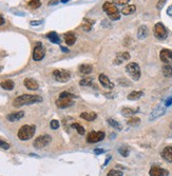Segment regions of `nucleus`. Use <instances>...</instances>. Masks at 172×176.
Masks as SVG:
<instances>
[{
    "label": "nucleus",
    "instance_id": "f257e3e1",
    "mask_svg": "<svg viewBox=\"0 0 172 176\" xmlns=\"http://www.w3.org/2000/svg\"><path fill=\"white\" fill-rule=\"evenodd\" d=\"M42 101V98L38 95H30V94H23L21 96H18L14 99L13 101V106L16 108L22 106H28V105H33L36 102H40Z\"/></svg>",
    "mask_w": 172,
    "mask_h": 176
},
{
    "label": "nucleus",
    "instance_id": "f03ea898",
    "mask_svg": "<svg viewBox=\"0 0 172 176\" xmlns=\"http://www.w3.org/2000/svg\"><path fill=\"white\" fill-rule=\"evenodd\" d=\"M36 131L35 126H30V125H24L22 126L20 129H19L18 133H17V136L20 140L26 141L31 139L32 137L34 136Z\"/></svg>",
    "mask_w": 172,
    "mask_h": 176
},
{
    "label": "nucleus",
    "instance_id": "7ed1b4c3",
    "mask_svg": "<svg viewBox=\"0 0 172 176\" xmlns=\"http://www.w3.org/2000/svg\"><path fill=\"white\" fill-rule=\"evenodd\" d=\"M102 10L107 13L111 20H118V19H120V13L117 10V7L115 6V4H113L112 2L106 1L104 6H102Z\"/></svg>",
    "mask_w": 172,
    "mask_h": 176
},
{
    "label": "nucleus",
    "instance_id": "20e7f679",
    "mask_svg": "<svg viewBox=\"0 0 172 176\" xmlns=\"http://www.w3.org/2000/svg\"><path fill=\"white\" fill-rule=\"evenodd\" d=\"M126 72L135 81H137L141 78V68H139V66L136 62L128 63L126 66Z\"/></svg>",
    "mask_w": 172,
    "mask_h": 176
},
{
    "label": "nucleus",
    "instance_id": "39448f33",
    "mask_svg": "<svg viewBox=\"0 0 172 176\" xmlns=\"http://www.w3.org/2000/svg\"><path fill=\"white\" fill-rule=\"evenodd\" d=\"M53 76L55 78L56 81L58 82H68L71 78V74L70 72L67 70H61V69H58V70L53 71Z\"/></svg>",
    "mask_w": 172,
    "mask_h": 176
},
{
    "label": "nucleus",
    "instance_id": "423d86ee",
    "mask_svg": "<svg viewBox=\"0 0 172 176\" xmlns=\"http://www.w3.org/2000/svg\"><path fill=\"white\" fill-rule=\"evenodd\" d=\"M51 140H52V137H51L50 135H46H46H40L34 140L33 146L35 149L40 150V149H43L45 147H46V146L51 142Z\"/></svg>",
    "mask_w": 172,
    "mask_h": 176
},
{
    "label": "nucleus",
    "instance_id": "0eeeda50",
    "mask_svg": "<svg viewBox=\"0 0 172 176\" xmlns=\"http://www.w3.org/2000/svg\"><path fill=\"white\" fill-rule=\"evenodd\" d=\"M154 36L156 37L157 39H161V40H164V39L167 38L168 36V31L165 28V26L162 22H157V23L154 26Z\"/></svg>",
    "mask_w": 172,
    "mask_h": 176
},
{
    "label": "nucleus",
    "instance_id": "6e6552de",
    "mask_svg": "<svg viewBox=\"0 0 172 176\" xmlns=\"http://www.w3.org/2000/svg\"><path fill=\"white\" fill-rule=\"evenodd\" d=\"M106 134L102 131H92L88 134L87 136V141L89 143H96L102 141L105 138Z\"/></svg>",
    "mask_w": 172,
    "mask_h": 176
},
{
    "label": "nucleus",
    "instance_id": "1a4fd4ad",
    "mask_svg": "<svg viewBox=\"0 0 172 176\" xmlns=\"http://www.w3.org/2000/svg\"><path fill=\"white\" fill-rule=\"evenodd\" d=\"M46 55V50L43 48L42 43L41 42H37L34 48L33 51V59L35 61H40L43 59V57Z\"/></svg>",
    "mask_w": 172,
    "mask_h": 176
},
{
    "label": "nucleus",
    "instance_id": "9d476101",
    "mask_svg": "<svg viewBox=\"0 0 172 176\" xmlns=\"http://www.w3.org/2000/svg\"><path fill=\"white\" fill-rule=\"evenodd\" d=\"M149 174H150V176H168L169 171L166 169H163V168L153 166V167L150 169Z\"/></svg>",
    "mask_w": 172,
    "mask_h": 176
},
{
    "label": "nucleus",
    "instance_id": "9b49d317",
    "mask_svg": "<svg viewBox=\"0 0 172 176\" xmlns=\"http://www.w3.org/2000/svg\"><path fill=\"white\" fill-rule=\"evenodd\" d=\"M73 105H74L73 99H70V98H59L56 100V106L59 109H67L72 106Z\"/></svg>",
    "mask_w": 172,
    "mask_h": 176
},
{
    "label": "nucleus",
    "instance_id": "f8f14e48",
    "mask_svg": "<svg viewBox=\"0 0 172 176\" xmlns=\"http://www.w3.org/2000/svg\"><path fill=\"white\" fill-rule=\"evenodd\" d=\"M159 58L164 63L172 62V51L167 49H163L159 53Z\"/></svg>",
    "mask_w": 172,
    "mask_h": 176
},
{
    "label": "nucleus",
    "instance_id": "ddd939ff",
    "mask_svg": "<svg viewBox=\"0 0 172 176\" xmlns=\"http://www.w3.org/2000/svg\"><path fill=\"white\" fill-rule=\"evenodd\" d=\"M130 59V54L128 53V52H120L116 55L115 57L114 61H113V63L116 64V66H119V64H122V62H125V61L129 60Z\"/></svg>",
    "mask_w": 172,
    "mask_h": 176
},
{
    "label": "nucleus",
    "instance_id": "4468645a",
    "mask_svg": "<svg viewBox=\"0 0 172 176\" xmlns=\"http://www.w3.org/2000/svg\"><path fill=\"white\" fill-rule=\"evenodd\" d=\"M165 112H166V106H158L156 109H154L151 112L149 116V120H154L155 118L159 117V116L164 115Z\"/></svg>",
    "mask_w": 172,
    "mask_h": 176
},
{
    "label": "nucleus",
    "instance_id": "2eb2a0df",
    "mask_svg": "<svg viewBox=\"0 0 172 176\" xmlns=\"http://www.w3.org/2000/svg\"><path fill=\"white\" fill-rule=\"evenodd\" d=\"M98 80H99L100 85H102L106 89H109V90H111V89L114 88V83H113L112 81L109 79V77H108V76H106L105 74H100Z\"/></svg>",
    "mask_w": 172,
    "mask_h": 176
},
{
    "label": "nucleus",
    "instance_id": "dca6fc26",
    "mask_svg": "<svg viewBox=\"0 0 172 176\" xmlns=\"http://www.w3.org/2000/svg\"><path fill=\"white\" fill-rule=\"evenodd\" d=\"M24 83V86H26V89H29V90L31 91H36L39 89V85L38 82L36 80H34V79L32 78H26L23 81Z\"/></svg>",
    "mask_w": 172,
    "mask_h": 176
},
{
    "label": "nucleus",
    "instance_id": "f3484780",
    "mask_svg": "<svg viewBox=\"0 0 172 176\" xmlns=\"http://www.w3.org/2000/svg\"><path fill=\"white\" fill-rule=\"evenodd\" d=\"M24 116V112L23 111H19V112H14V113H10L8 116H6V119L9 121H12V122H14V121H18L20 120L21 118H23Z\"/></svg>",
    "mask_w": 172,
    "mask_h": 176
},
{
    "label": "nucleus",
    "instance_id": "a211bd4d",
    "mask_svg": "<svg viewBox=\"0 0 172 176\" xmlns=\"http://www.w3.org/2000/svg\"><path fill=\"white\" fill-rule=\"evenodd\" d=\"M162 157L166 162H172V147H166L162 151Z\"/></svg>",
    "mask_w": 172,
    "mask_h": 176
},
{
    "label": "nucleus",
    "instance_id": "6ab92c4d",
    "mask_svg": "<svg viewBox=\"0 0 172 176\" xmlns=\"http://www.w3.org/2000/svg\"><path fill=\"white\" fill-rule=\"evenodd\" d=\"M97 117V114L95 112H83L80 114V118L87 120V121H93Z\"/></svg>",
    "mask_w": 172,
    "mask_h": 176
},
{
    "label": "nucleus",
    "instance_id": "aec40b11",
    "mask_svg": "<svg viewBox=\"0 0 172 176\" xmlns=\"http://www.w3.org/2000/svg\"><path fill=\"white\" fill-rule=\"evenodd\" d=\"M78 71H79L80 74H82V75H88V74L92 73L93 71V68L91 64H80L79 68H78Z\"/></svg>",
    "mask_w": 172,
    "mask_h": 176
},
{
    "label": "nucleus",
    "instance_id": "412c9836",
    "mask_svg": "<svg viewBox=\"0 0 172 176\" xmlns=\"http://www.w3.org/2000/svg\"><path fill=\"white\" fill-rule=\"evenodd\" d=\"M148 28L147 26H141L137 30V38L138 39H145L148 36Z\"/></svg>",
    "mask_w": 172,
    "mask_h": 176
},
{
    "label": "nucleus",
    "instance_id": "4be33fe9",
    "mask_svg": "<svg viewBox=\"0 0 172 176\" xmlns=\"http://www.w3.org/2000/svg\"><path fill=\"white\" fill-rule=\"evenodd\" d=\"M65 41L67 43V46H73L76 42V36L73 33L69 32L65 35Z\"/></svg>",
    "mask_w": 172,
    "mask_h": 176
},
{
    "label": "nucleus",
    "instance_id": "5701e85b",
    "mask_svg": "<svg viewBox=\"0 0 172 176\" xmlns=\"http://www.w3.org/2000/svg\"><path fill=\"white\" fill-rule=\"evenodd\" d=\"M0 86H1L2 89H4V90H6V91H11V90H13V89H14L15 83H14L13 80H10V79H8V80L2 81V82L0 83Z\"/></svg>",
    "mask_w": 172,
    "mask_h": 176
},
{
    "label": "nucleus",
    "instance_id": "b1692460",
    "mask_svg": "<svg viewBox=\"0 0 172 176\" xmlns=\"http://www.w3.org/2000/svg\"><path fill=\"white\" fill-rule=\"evenodd\" d=\"M162 71H163V74H164L165 77H167V78L172 77V66H171V64L165 63L163 66Z\"/></svg>",
    "mask_w": 172,
    "mask_h": 176
},
{
    "label": "nucleus",
    "instance_id": "393cba45",
    "mask_svg": "<svg viewBox=\"0 0 172 176\" xmlns=\"http://www.w3.org/2000/svg\"><path fill=\"white\" fill-rule=\"evenodd\" d=\"M144 95V92L142 91H132L131 93L128 95V99L129 100H137Z\"/></svg>",
    "mask_w": 172,
    "mask_h": 176
},
{
    "label": "nucleus",
    "instance_id": "a878e982",
    "mask_svg": "<svg viewBox=\"0 0 172 176\" xmlns=\"http://www.w3.org/2000/svg\"><path fill=\"white\" fill-rule=\"evenodd\" d=\"M135 11H136V6L134 4H130V6H124V9L122 10V13L124 15H131L135 13Z\"/></svg>",
    "mask_w": 172,
    "mask_h": 176
},
{
    "label": "nucleus",
    "instance_id": "bb28decb",
    "mask_svg": "<svg viewBox=\"0 0 172 176\" xmlns=\"http://www.w3.org/2000/svg\"><path fill=\"white\" fill-rule=\"evenodd\" d=\"M46 37L49 38V40L53 43H59V38H58V35L56 32H50V33L46 34Z\"/></svg>",
    "mask_w": 172,
    "mask_h": 176
},
{
    "label": "nucleus",
    "instance_id": "cd10ccee",
    "mask_svg": "<svg viewBox=\"0 0 172 176\" xmlns=\"http://www.w3.org/2000/svg\"><path fill=\"white\" fill-rule=\"evenodd\" d=\"M136 112H137V110H134V109H131V108L122 109V114L124 116H127V117H129V116H133Z\"/></svg>",
    "mask_w": 172,
    "mask_h": 176
},
{
    "label": "nucleus",
    "instance_id": "c85d7f7f",
    "mask_svg": "<svg viewBox=\"0 0 172 176\" xmlns=\"http://www.w3.org/2000/svg\"><path fill=\"white\" fill-rule=\"evenodd\" d=\"M40 6H41L40 0H30V1L28 2V6L30 7V9H32V10L38 9Z\"/></svg>",
    "mask_w": 172,
    "mask_h": 176
},
{
    "label": "nucleus",
    "instance_id": "c756f323",
    "mask_svg": "<svg viewBox=\"0 0 172 176\" xmlns=\"http://www.w3.org/2000/svg\"><path fill=\"white\" fill-rule=\"evenodd\" d=\"M108 123H109L111 127H113L114 129H116V130H118V131H120L122 129V127L120 126V123L117 122L116 120L112 119V118H109V119H108Z\"/></svg>",
    "mask_w": 172,
    "mask_h": 176
},
{
    "label": "nucleus",
    "instance_id": "7c9ffc66",
    "mask_svg": "<svg viewBox=\"0 0 172 176\" xmlns=\"http://www.w3.org/2000/svg\"><path fill=\"white\" fill-rule=\"evenodd\" d=\"M128 125L129 126H132V127H136V126H138L139 123H141V119H139L138 117H132L130 118L129 120L127 121Z\"/></svg>",
    "mask_w": 172,
    "mask_h": 176
},
{
    "label": "nucleus",
    "instance_id": "2f4dec72",
    "mask_svg": "<svg viewBox=\"0 0 172 176\" xmlns=\"http://www.w3.org/2000/svg\"><path fill=\"white\" fill-rule=\"evenodd\" d=\"M118 153L122 156H124V157H128V156H129V153H130L129 148L128 147H120L118 149Z\"/></svg>",
    "mask_w": 172,
    "mask_h": 176
},
{
    "label": "nucleus",
    "instance_id": "473e14b6",
    "mask_svg": "<svg viewBox=\"0 0 172 176\" xmlns=\"http://www.w3.org/2000/svg\"><path fill=\"white\" fill-rule=\"evenodd\" d=\"M72 128H74L76 131H77L78 134H80V135H83L85 134V129L83 127H82L80 125H78V123H72Z\"/></svg>",
    "mask_w": 172,
    "mask_h": 176
},
{
    "label": "nucleus",
    "instance_id": "72a5a7b5",
    "mask_svg": "<svg viewBox=\"0 0 172 176\" xmlns=\"http://www.w3.org/2000/svg\"><path fill=\"white\" fill-rule=\"evenodd\" d=\"M122 174H124V173H122V171L116 170V169H112L108 172L107 176H122Z\"/></svg>",
    "mask_w": 172,
    "mask_h": 176
},
{
    "label": "nucleus",
    "instance_id": "f704fd0d",
    "mask_svg": "<svg viewBox=\"0 0 172 176\" xmlns=\"http://www.w3.org/2000/svg\"><path fill=\"white\" fill-rule=\"evenodd\" d=\"M59 98H70V99H73V98H76V96L73 95L72 93H69V92H61L60 95H59Z\"/></svg>",
    "mask_w": 172,
    "mask_h": 176
},
{
    "label": "nucleus",
    "instance_id": "c9c22d12",
    "mask_svg": "<svg viewBox=\"0 0 172 176\" xmlns=\"http://www.w3.org/2000/svg\"><path fill=\"white\" fill-rule=\"evenodd\" d=\"M92 78H85V79H82L79 81V85L82 86H91L92 85Z\"/></svg>",
    "mask_w": 172,
    "mask_h": 176
},
{
    "label": "nucleus",
    "instance_id": "e433bc0d",
    "mask_svg": "<svg viewBox=\"0 0 172 176\" xmlns=\"http://www.w3.org/2000/svg\"><path fill=\"white\" fill-rule=\"evenodd\" d=\"M130 0H113V3L117 4V6H125V4L129 3Z\"/></svg>",
    "mask_w": 172,
    "mask_h": 176
},
{
    "label": "nucleus",
    "instance_id": "4c0bfd02",
    "mask_svg": "<svg viewBox=\"0 0 172 176\" xmlns=\"http://www.w3.org/2000/svg\"><path fill=\"white\" fill-rule=\"evenodd\" d=\"M50 126H51V129H53V130H56V129L59 128V121L54 119L50 122Z\"/></svg>",
    "mask_w": 172,
    "mask_h": 176
},
{
    "label": "nucleus",
    "instance_id": "58836bf2",
    "mask_svg": "<svg viewBox=\"0 0 172 176\" xmlns=\"http://www.w3.org/2000/svg\"><path fill=\"white\" fill-rule=\"evenodd\" d=\"M0 148L3 149V150H9L10 149V145L6 141H3L2 139H0Z\"/></svg>",
    "mask_w": 172,
    "mask_h": 176
},
{
    "label": "nucleus",
    "instance_id": "ea45409f",
    "mask_svg": "<svg viewBox=\"0 0 172 176\" xmlns=\"http://www.w3.org/2000/svg\"><path fill=\"white\" fill-rule=\"evenodd\" d=\"M166 2H167V0H158V2H157V10H162L164 7V6L166 4Z\"/></svg>",
    "mask_w": 172,
    "mask_h": 176
},
{
    "label": "nucleus",
    "instance_id": "a19ab883",
    "mask_svg": "<svg viewBox=\"0 0 172 176\" xmlns=\"http://www.w3.org/2000/svg\"><path fill=\"white\" fill-rule=\"evenodd\" d=\"M171 105H172V96H171V97H169L166 100V102H165V106L167 108V106H170Z\"/></svg>",
    "mask_w": 172,
    "mask_h": 176
},
{
    "label": "nucleus",
    "instance_id": "79ce46f5",
    "mask_svg": "<svg viewBox=\"0 0 172 176\" xmlns=\"http://www.w3.org/2000/svg\"><path fill=\"white\" fill-rule=\"evenodd\" d=\"M104 152H105V151L102 150V149H95V150H94V153H95V154H96V155L102 154V153H104Z\"/></svg>",
    "mask_w": 172,
    "mask_h": 176
},
{
    "label": "nucleus",
    "instance_id": "37998d69",
    "mask_svg": "<svg viewBox=\"0 0 172 176\" xmlns=\"http://www.w3.org/2000/svg\"><path fill=\"white\" fill-rule=\"evenodd\" d=\"M42 23V21H31V26H39V24Z\"/></svg>",
    "mask_w": 172,
    "mask_h": 176
},
{
    "label": "nucleus",
    "instance_id": "c03bdc74",
    "mask_svg": "<svg viewBox=\"0 0 172 176\" xmlns=\"http://www.w3.org/2000/svg\"><path fill=\"white\" fill-rule=\"evenodd\" d=\"M167 14H168L169 16H172V4L167 9Z\"/></svg>",
    "mask_w": 172,
    "mask_h": 176
},
{
    "label": "nucleus",
    "instance_id": "a18cd8bd",
    "mask_svg": "<svg viewBox=\"0 0 172 176\" xmlns=\"http://www.w3.org/2000/svg\"><path fill=\"white\" fill-rule=\"evenodd\" d=\"M4 22H6V21H4V18L1 16V14H0V26H2V24H4Z\"/></svg>",
    "mask_w": 172,
    "mask_h": 176
},
{
    "label": "nucleus",
    "instance_id": "49530a36",
    "mask_svg": "<svg viewBox=\"0 0 172 176\" xmlns=\"http://www.w3.org/2000/svg\"><path fill=\"white\" fill-rule=\"evenodd\" d=\"M111 159V156H109V157L107 158V159H106V162H105V165L104 166H107L108 165V162H109V160Z\"/></svg>",
    "mask_w": 172,
    "mask_h": 176
},
{
    "label": "nucleus",
    "instance_id": "de8ad7c7",
    "mask_svg": "<svg viewBox=\"0 0 172 176\" xmlns=\"http://www.w3.org/2000/svg\"><path fill=\"white\" fill-rule=\"evenodd\" d=\"M61 50H62L63 52H69V50L66 49V48H63V46H61Z\"/></svg>",
    "mask_w": 172,
    "mask_h": 176
},
{
    "label": "nucleus",
    "instance_id": "09e8293b",
    "mask_svg": "<svg viewBox=\"0 0 172 176\" xmlns=\"http://www.w3.org/2000/svg\"><path fill=\"white\" fill-rule=\"evenodd\" d=\"M69 0H61V2H63V3H66V2H68Z\"/></svg>",
    "mask_w": 172,
    "mask_h": 176
},
{
    "label": "nucleus",
    "instance_id": "8fccbe9b",
    "mask_svg": "<svg viewBox=\"0 0 172 176\" xmlns=\"http://www.w3.org/2000/svg\"><path fill=\"white\" fill-rule=\"evenodd\" d=\"M170 128H171V129H172V125H171V126H170Z\"/></svg>",
    "mask_w": 172,
    "mask_h": 176
}]
</instances>
